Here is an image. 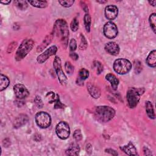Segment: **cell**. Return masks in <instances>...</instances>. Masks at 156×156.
I'll use <instances>...</instances> for the list:
<instances>
[{
    "mask_svg": "<svg viewBox=\"0 0 156 156\" xmlns=\"http://www.w3.org/2000/svg\"><path fill=\"white\" fill-rule=\"evenodd\" d=\"M145 106H146V111L147 116L151 119H154L155 113H154V108L152 103L150 101H146L145 104Z\"/></svg>",
    "mask_w": 156,
    "mask_h": 156,
    "instance_id": "obj_23",
    "label": "cell"
},
{
    "mask_svg": "<svg viewBox=\"0 0 156 156\" xmlns=\"http://www.w3.org/2000/svg\"><path fill=\"white\" fill-rule=\"evenodd\" d=\"M89 76V71L85 68H81L79 71V76L77 80V83L83 84V81Z\"/></svg>",
    "mask_w": 156,
    "mask_h": 156,
    "instance_id": "obj_19",
    "label": "cell"
},
{
    "mask_svg": "<svg viewBox=\"0 0 156 156\" xmlns=\"http://www.w3.org/2000/svg\"><path fill=\"white\" fill-rule=\"evenodd\" d=\"M120 149L124 152H125L126 154H127L129 155H137L136 149L135 147L134 146V145L131 142H129L127 145L121 146Z\"/></svg>",
    "mask_w": 156,
    "mask_h": 156,
    "instance_id": "obj_15",
    "label": "cell"
},
{
    "mask_svg": "<svg viewBox=\"0 0 156 156\" xmlns=\"http://www.w3.org/2000/svg\"><path fill=\"white\" fill-rule=\"evenodd\" d=\"M53 66H54V68L56 72L57 76L58 77V80L60 82V83L64 85L66 84V81H67V79H66V76H65V74H64L62 68V65H61V60L60 58L56 56L54 60V62H53Z\"/></svg>",
    "mask_w": 156,
    "mask_h": 156,
    "instance_id": "obj_8",
    "label": "cell"
},
{
    "mask_svg": "<svg viewBox=\"0 0 156 156\" xmlns=\"http://www.w3.org/2000/svg\"><path fill=\"white\" fill-rule=\"evenodd\" d=\"M64 105L62 104V102L60 101L59 96L58 94H57V98L54 101V108H63Z\"/></svg>",
    "mask_w": 156,
    "mask_h": 156,
    "instance_id": "obj_34",
    "label": "cell"
},
{
    "mask_svg": "<svg viewBox=\"0 0 156 156\" xmlns=\"http://www.w3.org/2000/svg\"><path fill=\"white\" fill-rule=\"evenodd\" d=\"M14 4L19 9L21 10H26L28 7L27 2L26 1H21V0L15 1Z\"/></svg>",
    "mask_w": 156,
    "mask_h": 156,
    "instance_id": "obj_25",
    "label": "cell"
},
{
    "mask_svg": "<svg viewBox=\"0 0 156 156\" xmlns=\"http://www.w3.org/2000/svg\"><path fill=\"white\" fill-rule=\"evenodd\" d=\"M55 132L58 138L62 140H66L70 134V129L68 124L65 121L60 122L56 126Z\"/></svg>",
    "mask_w": 156,
    "mask_h": 156,
    "instance_id": "obj_7",
    "label": "cell"
},
{
    "mask_svg": "<svg viewBox=\"0 0 156 156\" xmlns=\"http://www.w3.org/2000/svg\"><path fill=\"white\" fill-rule=\"evenodd\" d=\"M17 45V43L16 42H13L12 43H10L8 47V49H7V52H11L12 51H13V49L16 48Z\"/></svg>",
    "mask_w": 156,
    "mask_h": 156,
    "instance_id": "obj_39",
    "label": "cell"
},
{
    "mask_svg": "<svg viewBox=\"0 0 156 156\" xmlns=\"http://www.w3.org/2000/svg\"><path fill=\"white\" fill-rule=\"evenodd\" d=\"M87 89L89 93L93 98L95 99H98L99 98L101 95V91L99 89L94 85L89 83L88 84H87Z\"/></svg>",
    "mask_w": 156,
    "mask_h": 156,
    "instance_id": "obj_16",
    "label": "cell"
},
{
    "mask_svg": "<svg viewBox=\"0 0 156 156\" xmlns=\"http://www.w3.org/2000/svg\"><path fill=\"white\" fill-rule=\"evenodd\" d=\"M105 79L108 82H110L112 88L113 90H115L117 89L118 84H119V80L116 78V77L115 75H113V74H111V73L107 74L105 76Z\"/></svg>",
    "mask_w": 156,
    "mask_h": 156,
    "instance_id": "obj_20",
    "label": "cell"
},
{
    "mask_svg": "<svg viewBox=\"0 0 156 156\" xmlns=\"http://www.w3.org/2000/svg\"><path fill=\"white\" fill-rule=\"evenodd\" d=\"M105 51L112 55H117L119 52V47L118 44L114 41H110L105 45Z\"/></svg>",
    "mask_w": 156,
    "mask_h": 156,
    "instance_id": "obj_13",
    "label": "cell"
},
{
    "mask_svg": "<svg viewBox=\"0 0 156 156\" xmlns=\"http://www.w3.org/2000/svg\"><path fill=\"white\" fill-rule=\"evenodd\" d=\"M71 29L73 31V32H76L78 28H79V21L77 20L76 18H74L71 23Z\"/></svg>",
    "mask_w": 156,
    "mask_h": 156,
    "instance_id": "obj_31",
    "label": "cell"
},
{
    "mask_svg": "<svg viewBox=\"0 0 156 156\" xmlns=\"http://www.w3.org/2000/svg\"><path fill=\"white\" fill-rule=\"evenodd\" d=\"M35 119L37 125L41 129L48 128L51 124V118L46 112L37 113L35 115Z\"/></svg>",
    "mask_w": 156,
    "mask_h": 156,
    "instance_id": "obj_6",
    "label": "cell"
},
{
    "mask_svg": "<svg viewBox=\"0 0 156 156\" xmlns=\"http://www.w3.org/2000/svg\"><path fill=\"white\" fill-rule=\"evenodd\" d=\"M115 115V110L111 107L107 105L96 107L94 112L95 119L101 122H106L110 121Z\"/></svg>",
    "mask_w": 156,
    "mask_h": 156,
    "instance_id": "obj_2",
    "label": "cell"
},
{
    "mask_svg": "<svg viewBox=\"0 0 156 156\" xmlns=\"http://www.w3.org/2000/svg\"><path fill=\"white\" fill-rule=\"evenodd\" d=\"M98 3H101V4H104V3H106L107 2V1H96Z\"/></svg>",
    "mask_w": 156,
    "mask_h": 156,
    "instance_id": "obj_45",
    "label": "cell"
},
{
    "mask_svg": "<svg viewBox=\"0 0 156 156\" xmlns=\"http://www.w3.org/2000/svg\"><path fill=\"white\" fill-rule=\"evenodd\" d=\"M87 45H88V43L85 38V37L81 34L80 35V44H79V49L80 50H84L87 48Z\"/></svg>",
    "mask_w": 156,
    "mask_h": 156,
    "instance_id": "obj_28",
    "label": "cell"
},
{
    "mask_svg": "<svg viewBox=\"0 0 156 156\" xmlns=\"http://www.w3.org/2000/svg\"><path fill=\"white\" fill-rule=\"evenodd\" d=\"M144 90L143 88H130L127 93V101L130 108H135L140 99L141 94H143Z\"/></svg>",
    "mask_w": 156,
    "mask_h": 156,
    "instance_id": "obj_3",
    "label": "cell"
},
{
    "mask_svg": "<svg viewBox=\"0 0 156 156\" xmlns=\"http://www.w3.org/2000/svg\"><path fill=\"white\" fill-rule=\"evenodd\" d=\"M53 35H54V33H51V34L47 35L45 38L44 39V40L42 41V43L37 47V51L38 52H41V51H43L46 46H48V45L51 43V41H52V39L53 38Z\"/></svg>",
    "mask_w": 156,
    "mask_h": 156,
    "instance_id": "obj_18",
    "label": "cell"
},
{
    "mask_svg": "<svg viewBox=\"0 0 156 156\" xmlns=\"http://www.w3.org/2000/svg\"><path fill=\"white\" fill-rule=\"evenodd\" d=\"M58 2L63 7H71L74 4V1H73V0H60V1H58Z\"/></svg>",
    "mask_w": 156,
    "mask_h": 156,
    "instance_id": "obj_29",
    "label": "cell"
},
{
    "mask_svg": "<svg viewBox=\"0 0 156 156\" xmlns=\"http://www.w3.org/2000/svg\"><path fill=\"white\" fill-rule=\"evenodd\" d=\"M105 151L106 152H108V153L110 154H112L113 155H118V153L116 152V151H115V150H113L112 149H106L105 150Z\"/></svg>",
    "mask_w": 156,
    "mask_h": 156,
    "instance_id": "obj_41",
    "label": "cell"
},
{
    "mask_svg": "<svg viewBox=\"0 0 156 156\" xmlns=\"http://www.w3.org/2000/svg\"><path fill=\"white\" fill-rule=\"evenodd\" d=\"M143 152H144V155H152L151 152L150 151V150L148 148L146 147H144L143 148Z\"/></svg>",
    "mask_w": 156,
    "mask_h": 156,
    "instance_id": "obj_42",
    "label": "cell"
},
{
    "mask_svg": "<svg viewBox=\"0 0 156 156\" xmlns=\"http://www.w3.org/2000/svg\"><path fill=\"white\" fill-rule=\"evenodd\" d=\"M113 69L119 74H126L132 69L131 62L126 58H118L113 63Z\"/></svg>",
    "mask_w": 156,
    "mask_h": 156,
    "instance_id": "obj_5",
    "label": "cell"
},
{
    "mask_svg": "<svg viewBox=\"0 0 156 156\" xmlns=\"http://www.w3.org/2000/svg\"><path fill=\"white\" fill-rule=\"evenodd\" d=\"M11 1L10 0H8V1H1L0 2L1 4H5V5H7L9 4V3H10Z\"/></svg>",
    "mask_w": 156,
    "mask_h": 156,
    "instance_id": "obj_43",
    "label": "cell"
},
{
    "mask_svg": "<svg viewBox=\"0 0 156 156\" xmlns=\"http://www.w3.org/2000/svg\"><path fill=\"white\" fill-rule=\"evenodd\" d=\"M65 70H66V72L69 74H71L73 73L74 71V66L71 65V63L69 62H66L65 64Z\"/></svg>",
    "mask_w": 156,
    "mask_h": 156,
    "instance_id": "obj_30",
    "label": "cell"
},
{
    "mask_svg": "<svg viewBox=\"0 0 156 156\" xmlns=\"http://www.w3.org/2000/svg\"><path fill=\"white\" fill-rule=\"evenodd\" d=\"M146 62L149 66L152 67V68L155 67V66H156V51H155V50L152 51L149 54Z\"/></svg>",
    "mask_w": 156,
    "mask_h": 156,
    "instance_id": "obj_17",
    "label": "cell"
},
{
    "mask_svg": "<svg viewBox=\"0 0 156 156\" xmlns=\"http://www.w3.org/2000/svg\"><path fill=\"white\" fill-rule=\"evenodd\" d=\"M142 70V66L141 65V63L139 61H136L135 63V71L139 73Z\"/></svg>",
    "mask_w": 156,
    "mask_h": 156,
    "instance_id": "obj_38",
    "label": "cell"
},
{
    "mask_svg": "<svg viewBox=\"0 0 156 156\" xmlns=\"http://www.w3.org/2000/svg\"><path fill=\"white\" fill-rule=\"evenodd\" d=\"M80 152V147L77 144H73L70 146L65 151L68 155H78Z\"/></svg>",
    "mask_w": 156,
    "mask_h": 156,
    "instance_id": "obj_21",
    "label": "cell"
},
{
    "mask_svg": "<svg viewBox=\"0 0 156 156\" xmlns=\"http://www.w3.org/2000/svg\"><path fill=\"white\" fill-rule=\"evenodd\" d=\"M13 91L16 98L18 99H24L29 95V91L23 84L18 83L13 86Z\"/></svg>",
    "mask_w": 156,
    "mask_h": 156,
    "instance_id": "obj_11",
    "label": "cell"
},
{
    "mask_svg": "<svg viewBox=\"0 0 156 156\" xmlns=\"http://www.w3.org/2000/svg\"><path fill=\"white\" fill-rule=\"evenodd\" d=\"M34 44V41L30 39H25L21 43L20 46H19L18 50L16 51L15 58L17 61L21 60L23 59L27 54L32 50Z\"/></svg>",
    "mask_w": 156,
    "mask_h": 156,
    "instance_id": "obj_4",
    "label": "cell"
},
{
    "mask_svg": "<svg viewBox=\"0 0 156 156\" xmlns=\"http://www.w3.org/2000/svg\"><path fill=\"white\" fill-rule=\"evenodd\" d=\"M93 65H94V67L96 69L97 74H99L103 70V66L102 65L101 63L98 61H94L93 63Z\"/></svg>",
    "mask_w": 156,
    "mask_h": 156,
    "instance_id": "obj_32",
    "label": "cell"
},
{
    "mask_svg": "<svg viewBox=\"0 0 156 156\" xmlns=\"http://www.w3.org/2000/svg\"><path fill=\"white\" fill-rule=\"evenodd\" d=\"M28 116L25 114H20L16 117L13 122L14 128H19L24 125L28 121Z\"/></svg>",
    "mask_w": 156,
    "mask_h": 156,
    "instance_id": "obj_14",
    "label": "cell"
},
{
    "mask_svg": "<svg viewBox=\"0 0 156 156\" xmlns=\"http://www.w3.org/2000/svg\"><path fill=\"white\" fill-rule=\"evenodd\" d=\"M46 97H47V98L48 99V101H49V102H50V103H52V102H54V101H55V99H56V98H55V94H54V92H52V91H51V92H49L48 94H47V95H46Z\"/></svg>",
    "mask_w": 156,
    "mask_h": 156,
    "instance_id": "obj_36",
    "label": "cell"
},
{
    "mask_svg": "<svg viewBox=\"0 0 156 156\" xmlns=\"http://www.w3.org/2000/svg\"><path fill=\"white\" fill-rule=\"evenodd\" d=\"M83 22H84L86 30L87 32H90V26H91V16L88 13H86L85 15L83 18Z\"/></svg>",
    "mask_w": 156,
    "mask_h": 156,
    "instance_id": "obj_27",
    "label": "cell"
},
{
    "mask_svg": "<svg viewBox=\"0 0 156 156\" xmlns=\"http://www.w3.org/2000/svg\"><path fill=\"white\" fill-rule=\"evenodd\" d=\"M53 33L59 38L62 45L65 48H66L69 37V30L67 23L63 19H58L54 25Z\"/></svg>",
    "mask_w": 156,
    "mask_h": 156,
    "instance_id": "obj_1",
    "label": "cell"
},
{
    "mask_svg": "<svg viewBox=\"0 0 156 156\" xmlns=\"http://www.w3.org/2000/svg\"><path fill=\"white\" fill-rule=\"evenodd\" d=\"M9 83L10 80L9 78L6 76L1 74L0 77V91H2L5 90L9 86Z\"/></svg>",
    "mask_w": 156,
    "mask_h": 156,
    "instance_id": "obj_22",
    "label": "cell"
},
{
    "mask_svg": "<svg viewBox=\"0 0 156 156\" xmlns=\"http://www.w3.org/2000/svg\"><path fill=\"white\" fill-rule=\"evenodd\" d=\"M34 102L38 108H41L43 107V102L40 96H36L34 99Z\"/></svg>",
    "mask_w": 156,
    "mask_h": 156,
    "instance_id": "obj_37",
    "label": "cell"
},
{
    "mask_svg": "<svg viewBox=\"0 0 156 156\" xmlns=\"http://www.w3.org/2000/svg\"><path fill=\"white\" fill-rule=\"evenodd\" d=\"M118 13V9L116 5H109L105 9V16L109 20H113L116 18Z\"/></svg>",
    "mask_w": 156,
    "mask_h": 156,
    "instance_id": "obj_12",
    "label": "cell"
},
{
    "mask_svg": "<svg viewBox=\"0 0 156 156\" xmlns=\"http://www.w3.org/2000/svg\"><path fill=\"white\" fill-rule=\"evenodd\" d=\"M57 51V48L56 46L54 45L51 47H49L48 49H47L45 51H44L42 54H40L37 58V60L39 63H43L45 62L51 56L54 55L56 54Z\"/></svg>",
    "mask_w": 156,
    "mask_h": 156,
    "instance_id": "obj_10",
    "label": "cell"
},
{
    "mask_svg": "<svg viewBox=\"0 0 156 156\" xmlns=\"http://www.w3.org/2000/svg\"><path fill=\"white\" fill-rule=\"evenodd\" d=\"M69 46L71 51H72V52L74 51L76 49V48H77V43H76V41L74 38L71 39V40L69 41Z\"/></svg>",
    "mask_w": 156,
    "mask_h": 156,
    "instance_id": "obj_35",
    "label": "cell"
},
{
    "mask_svg": "<svg viewBox=\"0 0 156 156\" xmlns=\"http://www.w3.org/2000/svg\"><path fill=\"white\" fill-rule=\"evenodd\" d=\"M149 24H150V26L151 27V29L153 30V32L154 33H155V25H156V14L155 13H152L150 16H149Z\"/></svg>",
    "mask_w": 156,
    "mask_h": 156,
    "instance_id": "obj_26",
    "label": "cell"
},
{
    "mask_svg": "<svg viewBox=\"0 0 156 156\" xmlns=\"http://www.w3.org/2000/svg\"><path fill=\"white\" fill-rule=\"evenodd\" d=\"M103 31L104 35L109 39H113L115 38L118 33L116 25L112 21H108L105 23L104 26Z\"/></svg>",
    "mask_w": 156,
    "mask_h": 156,
    "instance_id": "obj_9",
    "label": "cell"
},
{
    "mask_svg": "<svg viewBox=\"0 0 156 156\" xmlns=\"http://www.w3.org/2000/svg\"><path fill=\"white\" fill-rule=\"evenodd\" d=\"M73 137L77 141H79L82 139V135L79 129H77L74 131L73 133Z\"/></svg>",
    "mask_w": 156,
    "mask_h": 156,
    "instance_id": "obj_33",
    "label": "cell"
},
{
    "mask_svg": "<svg viewBox=\"0 0 156 156\" xmlns=\"http://www.w3.org/2000/svg\"><path fill=\"white\" fill-rule=\"evenodd\" d=\"M149 3L151 5H152V6H155V1H149Z\"/></svg>",
    "mask_w": 156,
    "mask_h": 156,
    "instance_id": "obj_44",
    "label": "cell"
},
{
    "mask_svg": "<svg viewBox=\"0 0 156 156\" xmlns=\"http://www.w3.org/2000/svg\"><path fill=\"white\" fill-rule=\"evenodd\" d=\"M28 2L37 8H45L48 5V2L46 1H29Z\"/></svg>",
    "mask_w": 156,
    "mask_h": 156,
    "instance_id": "obj_24",
    "label": "cell"
},
{
    "mask_svg": "<svg viewBox=\"0 0 156 156\" xmlns=\"http://www.w3.org/2000/svg\"><path fill=\"white\" fill-rule=\"evenodd\" d=\"M69 56H70V57H71L73 60H77L78 59V58H79L78 55H77L76 53L74 52H70Z\"/></svg>",
    "mask_w": 156,
    "mask_h": 156,
    "instance_id": "obj_40",
    "label": "cell"
}]
</instances>
